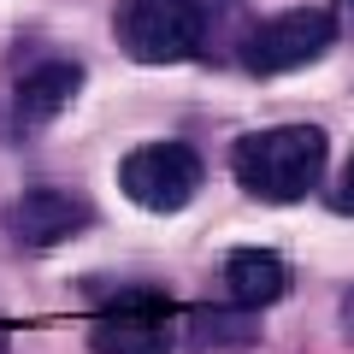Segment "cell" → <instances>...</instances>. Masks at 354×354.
Wrapping results in <instances>:
<instances>
[{"mask_svg": "<svg viewBox=\"0 0 354 354\" xmlns=\"http://www.w3.org/2000/svg\"><path fill=\"white\" fill-rule=\"evenodd\" d=\"M230 171L254 201H301L325 177V130L313 124L254 130L230 148Z\"/></svg>", "mask_w": 354, "mask_h": 354, "instance_id": "6da1fadb", "label": "cell"}, {"mask_svg": "<svg viewBox=\"0 0 354 354\" xmlns=\"http://www.w3.org/2000/svg\"><path fill=\"white\" fill-rule=\"evenodd\" d=\"M0 354H12V337H6V330H0Z\"/></svg>", "mask_w": 354, "mask_h": 354, "instance_id": "4fadbf2b", "label": "cell"}, {"mask_svg": "<svg viewBox=\"0 0 354 354\" xmlns=\"http://www.w3.org/2000/svg\"><path fill=\"white\" fill-rule=\"evenodd\" d=\"M77 88H83V65H71V59H41V65H30V71L18 77V88H12V124L24 130V136L48 130L53 118L77 101Z\"/></svg>", "mask_w": 354, "mask_h": 354, "instance_id": "52a82bcc", "label": "cell"}, {"mask_svg": "<svg viewBox=\"0 0 354 354\" xmlns=\"http://www.w3.org/2000/svg\"><path fill=\"white\" fill-rule=\"evenodd\" d=\"M342 207H354V153H348V171H342V195H337Z\"/></svg>", "mask_w": 354, "mask_h": 354, "instance_id": "8fae6325", "label": "cell"}, {"mask_svg": "<svg viewBox=\"0 0 354 354\" xmlns=\"http://www.w3.org/2000/svg\"><path fill=\"white\" fill-rule=\"evenodd\" d=\"M113 30H118V48L142 65H177L207 48L201 0H118Z\"/></svg>", "mask_w": 354, "mask_h": 354, "instance_id": "7a4b0ae2", "label": "cell"}, {"mask_svg": "<svg viewBox=\"0 0 354 354\" xmlns=\"http://www.w3.org/2000/svg\"><path fill=\"white\" fill-rule=\"evenodd\" d=\"M88 201L71 189H30L18 195V207L6 213V225H12V236L24 242V248H59V242L83 236L88 230Z\"/></svg>", "mask_w": 354, "mask_h": 354, "instance_id": "8992f818", "label": "cell"}, {"mask_svg": "<svg viewBox=\"0 0 354 354\" xmlns=\"http://www.w3.org/2000/svg\"><path fill=\"white\" fill-rule=\"evenodd\" d=\"M330 41H337V18L319 12V6H295V12H278L254 24L242 36V65L254 77H278V71H301V65L325 59Z\"/></svg>", "mask_w": 354, "mask_h": 354, "instance_id": "3957f363", "label": "cell"}, {"mask_svg": "<svg viewBox=\"0 0 354 354\" xmlns=\"http://www.w3.org/2000/svg\"><path fill=\"white\" fill-rule=\"evenodd\" d=\"M330 18H337L342 36H354V0H330Z\"/></svg>", "mask_w": 354, "mask_h": 354, "instance_id": "30bf717a", "label": "cell"}, {"mask_svg": "<svg viewBox=\"0 0 354 354\" xmlns=\"http://www.w3.org/2000/svg\"><path fill=\"white\" fill-rule=\"evenodd\" d=\"M225 290H230L236 307L260 313L266 301H278V295L290 290V266H283V254H272V248H236L225 260Z\"/></svg>", "mask_w": 354, "mask_h": 354, "instance_id": "ba28073f", "label": "cell"}, {"mask_svg": "<svg viewBox=\"0 0 354 354\" xmlns=\"http://www.w3.org/2000/svg\"><path fill=\"white\" fill-rule=\"evenodd\" d=\"M342 330H348V337H354V290L342 295Z\"/></svg>", "mask_w": 354, "mask_h": 354, "instance_id": "7c38bea8", "label": "cell"}, {"mask_svg": "<svg viewBox=\"0 0 354 354\" xmlns=\"http://www.w3.org/2000/svg\"><path fill=\"white\" fill-rule=\"evenodd\" d=\"M171 342H177V313L165 290H124L88 325L95 354H171Z\"/></svg>", "mask_w": 354, "mask_h": 354, "instance_id": "277c9868", "label": "cell"}, {"mask_svg": "<svg viewBox=\"0 0 354 354\" xmlns=\"http://www.w3.org/2000/svg\"><path fill=\"white\" fill-rule=\"evenodd\" d=\"M248 307H236V313H225V307H201V313H189V348H242V342H254V319H242Z\"/></svg>", "mask_w": 354, "mask_h": 354, "instance_id": "9c48e42d", "label": "cell"}, {"mask_svg": "<svg viewBox=\"0 0 354 354\" xmlns=\"http://www.w3.org/2000/svg\"><path fill=\"white\" fill-rule=\"evenodd\" d=\"M201 153L189 148V142H148V148L124 153V165H118V183H124V195L136 207H148V213H177V207H189L195 189H201Z\"/></svg>", "mask_w": 354, "mask_h": 354, "instance_id": "5b68a950", "label": "cell"}]
</instances>
